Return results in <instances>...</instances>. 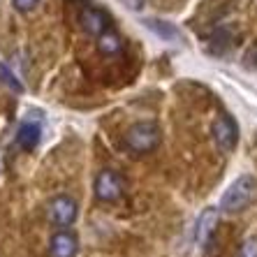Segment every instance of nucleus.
Returning a JSON list of instances; mask_svg holds the SVG:
<instances>
[{
  "mask_svg": "<svg viewBox=\"0 0 257 257\" xmlns=\"http://www.w3.org/2000/svg\"><path fill=\"white\" fill-rule=\"evenodd\" d=\"M255 199H257V181L252 176H241L225 190L220 206L227 213H239V211L248 209Z\"/></svg>",
  "mask_w": 257,
  "mask_h": 257,
  "instance_id": "nucleus-1",
  "label": "nucleus"
},
{
  "mask_svg": "<svg viewBox=\"0 0 257 257\" xmlns=\"http://www.w3.org/2000/svg\"><path fill=\"white\" fill-rule=\"evenodd\" d=\"M160 144V127L156 123H135L130 125L125 135V146L132 151V153H151V151L158 149Z\"/></svg>",
  "mask_w": 257,
  "mask_h": 257,
  "instance_id": "nucleus-2",
  "label": "nucleus"
},
{
  "mask_svg": "<svg viewBox=\"0 0 257 257\" xmlns=\"http://www.w3.org/2000/svg\"><path fill=\"white\" fill-rule=\"evenodd\" d=\"M125 192V179L116 169H102L95 179V197L100 202H118Z\"/></svg>",
  "mask_w": 257,
  "mask_h": 257,
  "instance_id": "nucleus-3",
  "label": "nucleus"
},
{
  "mask_svg": "<svg viewBox=\"0 0 257 257\" xmlns=\"http://www.w3.org/2000/svg\"><path fill=\"white\" fill-rule=\"evenodd\" d=\"M47 215H49V222H51V225L65 229V227H70V225H74V220H77V215H79V206L72 197L58 195L56 199L49 202Z\"/></svg>",
  "mask_w": 257,
  "mask_h": 257,
  "instance_id": "nucleus-4",
  "label": "nucleus"
},
{
  "mask_svg": "<svg viewBox=\"0 0 257 257\" xmlns=\"http://www.w3.org/2000/svg\"><path fill=\"white\" fill-rule=\"evenodd\" d=\"M211 135H213V139L220 151H232L234 146H236V139H239V127H236L232 116L220 114L213 120Z\"/></svg>",
  "mask_w": 257,
  "mask_h": 257,
  "instance_id": "nucleus-5",
  "label": "nucleus"
},
{
  "mask_svg": "<svg viewBox=\"0 0 257 257\" xmlns=\"http://www.w3.org/2000/svg\"><path fill=\"white\" fill-rule=\"evenodd\" d=\"M79 24L81 28L93 37H100L104 30H109V24H111V19H109L107 12H102L100 7H84L81 14H79Z\"/></svg>",
  "mask_w": 257,
  "mask_h": 257,
  "instance_id": "nucleus-6",
  "label": "nucleus"
},
{
  "mask_svg": "<svg viewBox=\"0 0 257 257\" xmlns=\"http://www.w3.org/2000/svg\"><path fill=\"white\" fill-rule=\"evenodd\" d=\"M77 248V236H72L70 232H58L49 243V257H74Z\"/></svg>",
  "mask_w": 257,
  "mask_h": 257,
  "instance_id": "nucleus-7",
  "label": "nucleus"
},
{
  "mask_svg": "<svg viewBox=\"0 0 257 257\" xmlns=\"http://www.w3.org/2000/svg\"><path fill=\"white\" fill-rule=\"evenodd\" d=\"M17 142L21 149L26 151H33L40 146V142H42V127L37 125V123H33V120H26V123H21L19 125V132H17Z\"/></svg>",
  "mask_w": 257,
  "mask_h": 257,
  "instance_id": "nucleus-8",
  "label": "nucleus"
},
{
  "mask_svg": "<svg viewBox=\"0 0 257 257\" xmlns=\"http://www.w3.org/2000/svg\"><path fill=\"white\" fill-rule=\"evenodd\" d=\"M215 225H218V211H213V209L204 211L197 222V243L202 245V248L209 245L211 236H213V232H215Z\"/></svg>",
  "mask_w": 257,
  "mask_h": 257,
  "instance_id": "nucleus-9",
  "label": "nucleus"
},
{
  "mask_svg": "<svg viewBox=\"0 0 257 257\" xmlns=\"http://www.w3.org/2000/svg\"><path fill=\"white\" fill-rule=\"evenodd\" d=\"M97 51L104 56H118L123 51V40L116 35L114 30H104L100 37H97Z\"/></svg>",
  "mask_w": 257,
  "mask_h": 257,
  "instance_id": "nucleus-10",
  "label": "nucleus"
},
{
  "mask_svg": "<svg viewBox=\"0 0 257 257\" xmlns=\"http://www.w3.org/2000/svg\"><path fill=\"white\" fill-rule=\"evenodd\" d=\"M0 81H3L7 88H12L14 93H24V84H21L17 79V74H14L7 65H3V63H0Z\"/></svg>",
  "mask_w": 257,
  "mask_h": 257,
  "instance_id": "nucleus-11",
  "label": "nucleus"
},
{
  "mask_svg": "<svg viewBox=\"0 0 257 257\" xmlns=\"http://www.w3.org/2000/svg\"><path fill=\"white\" fill-rule=\"evenodd\" d=\"M146 26H151L153 30H158L162 37H179V33H176L172 26H160V21H149Z\"/></svg>",
  "mask_w": 257,
  "mask_h": 257,
  "instance_id": "nucleus-12",
  "label": "nucleus"
},
{
  "mask_svg": "<svg viewBox=\"0 0 257 257\" xmlns=\"http://www.w3.org/2000/svg\"><path fill=\"white\" fill-rule=\"evenodd\" d=\"M37 3L40 0H12V5L17 12H30V10H35Z\"/></svg>",
  "mask_w": 257,
  "mask_h": 257,
  "instance_id": "nucleus-13",
  "label": "nucleus"
},
{
  "mask_svg": "<svg viewBox=\"0 0 257 257\" xmlns=\"http://www.w3.org/2000/svg\"><path fill=\"white\" fill-rule=\"evenodd\" d=\"M241 257H257V239H248L241 245Z\"/></svg>",
  "mask_w": 257,
  "mask_h": 257,
  "instance_id": "nucleus-14",
  "label": "nucleus"
}]
</instances>
